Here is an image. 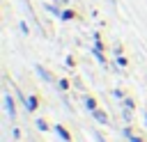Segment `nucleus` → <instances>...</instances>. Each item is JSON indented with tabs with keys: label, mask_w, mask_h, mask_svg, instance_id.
Wrapping results in <instances>:
<instances>
[{
	"label": "nucleus",
	"mask_w": 147,
	"mask_h": 142,
	"mask_svg": "<svg viewBox=\"0 0 147 142\" xmlns=\"http://www.w3.org/2000/svg\"><path fill=\"white\" fill-rule=\"evenodd\" d=\"M5 110H7L9 119H14V117H16V110H14V101H11V96H9V94H5Z\"/></svg>",
	"instance_id": "f257e3e1"
},
{
	"label": "nucleus",
	"mask_w": 147,
	"mask_h": 142,
	"mask_svg": "<svg viewBox=\"0 0 147 142\" xmlns=\"http://www.w3.org/2000/svg\"><path fill=\"white\" fill-rule=\"evenodd\" d=\"M92 117H94L99 124H108V117H106V112H103V110H92Z\"/></svg>",
	"instance_id": "f03ea898"
},
{
	"label": "nucleus",
	"mask_w": 147,
	"mask_h": 142,
	"mask_svg": "<svg viewBox=\"0 0 147 142\" xmlns=\"http://www.w3.org/2000/svg\"><path fill=\"white\" fill-rule=\"evenodd\" d=\"M34 69H37V73H39V76H41V78H44L46 82H53V76H51V73H48V71H46L44 66H34Z\"/></svg>",
	"instance_id": "7ed1b4c3"
},
{
	"label": "nucleus",
	"mask_w": 147,
	"mask_h": 142,
	"mask_svg": "<svg viewBox=\"0 0 147 142\" xmlns=\"http://www.w3.org/2000/svg\"><path fill=\"white\" fill-rule=\"evenodd\" d=\"M55 133H57V135H60V137H62V140H67V142H69V140H71V135H69V133H67V131H64V128H62V126H55Z\"/></svg>",
	"instance_id": "20e7f679"
},
{
	"label": "nucleus",
	"mask_w": 147,
	"mask_h": 142,
	"mask_svg": "<svg viewBox=\"0 0 147 142\" xmlns=\"http://www.w3.org/2000/svg\"><path fill=\"white\" fill-rule=\"evenodd\" d=\"M25 108H28V110L32 112V110L37 108V96H30V98H28V103H25Z\"/></svg>",
	"instance_id": "39448f33"
},
{
	"label": "nucleus",
	"mask_w": 147,
	"mask_h": 142,
	"mask_svg": "<svg viewBox=\"0 0 147 142\" xmlns=\"http://www.w3.org/2000/svg\"><path fill=\"white\" fill-rule=\"evenodd\" d=\"M85 105H87L90 110H96V101H94V98H87V101H85Z\"/></svg>",
	"instance_id": "423d86ee"
},
{
	"label": "nucleus",
	"mask_w": 147,
	"mask_h": 142,
	"mask_svg": "<svg viewBox=\"0 0 147 142\" xmlns=\"http://www.w3.org/2000/svg\"><path fill=\"white\" fill-rule=\"evenodd\" d=\"M71 16H74V11H69V9H67V11H62V18H67V21H69Z\"/></svg>",
	"instance_id": "0eeeda50"
},
{
	"label": "nucleus",
	"mask_w": 147,
	"mask_h": 142,
	"mask_svg": "<svg viewBox=\"0 0 147 142\" xmlns=\"http://www.w3.org/2000/svg\"><path fill=\"white\" fill-rule=\"evenodd\" d=\"M37 126H39L41 131H46V121H41V119H37Z\"/></svg>",
	"instance_id": "6e6552de"
},
{
	"label": "nucleus",
	"mask_w": 147,
	"mask_h": 142,
	"mask_svg": "<svg viewBox=\"0 0 147 142\" xmlns=\"http://www.w3.org/2000/svg\"><path fill=\"white\" fill-rule=\"evenodd\" d=\"M129 140H131V142H142L140 137H133V135H129Z\"/></svg>",
	"instance_id": "1a4fd4ad"
},
{
	"label": "nucleus",
	"mask_w": 147,
	"mask_h": 142,
	"mask_svg": "<svg viewBox=\"0 0 147 142\" xmlns=\"http://www.w3.org/2000/svg\"><path fill=\"white\" fill-rule=\"evenodd\" d=\"M92 135H94V137H96V140H99V142H106V140H103V137H101V135H99V133H92Z\"/></svg>",
	"instance_id": "9d476101"
}]
</instances>
